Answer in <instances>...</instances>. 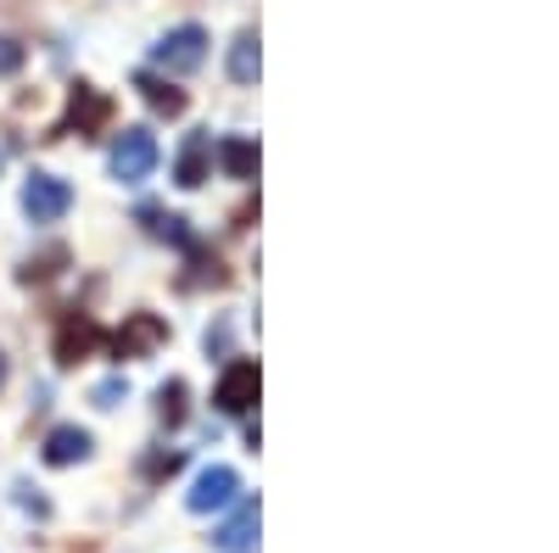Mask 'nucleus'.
<instances>
[{
	"label": "nucleus",
	"instance_id": "9b49d317",
	"mask_svg": "<svg viewBox=\"0 0 559 553\" xmlns=\"http://www.w3.org/2000/svg\"><path fill=\"white\" fill-rule=\"evenodd\" d=\"M213 157L224 163L229 179H252V173H258V141H247V134H224Z\"/></svg>",
	"mask_w": 559,
	"mask_h": 553
},
{
	"label": "nucleus",
	"instance_id": "f8f14e48",
	"mask_svg": "<svg viewBox=\"0 0 559 553\" xmlns=\"http://www.w3.org/2000/svg\"><path fill=\"white\" fill-rule=\"evenodd\" d=\"M134 89H140V96H146V107L163 112V118H179V112H185V89H174V84H163V79H152V73H140Z\"/></svg>",
	"mask_w": 559,
	"mask_h": 553
},
{
	"label": "nucleus",
	"instance_id": "aec40b11",
	"mask_svg": "<svg viewBox=\"0 0 559 553\" xmlns=\"http://www.w3.org/2000/svg\"><path fill=\"white\" fill-rule=\"evenodd\" d=\"M0 386H7V358H0Z\"/></svg>",
	"mask_w": 559,
	"mask_h": 553
},
{
	"label": "nucleus",
	"instance_id": "f03ea898",
	"mask_svg": "<svg viewBox=\"0 0 559 553\" xmlns=\"http://www.w3.org/2000/svg\"><path fill=\"white\" fill-rule=\"evenodd\" d=\"M152 62H157L163 73H197V68L207 62V28H197V23L168 28V34L152 45Z\"/></svg>",
	"mask_w": 559,
	"mask_h": 553
},
{
	"label": "nucleus",
	"instance_id": "423d86ee",
	"mask_svg": "<svg viewBox=\"0 0 559 553\" xmlns=\"http://www.w3.org/2000/svg\"><path fill=\"white\" fill-rule=\"evenodd\" d=\"M236 492H241V476L229 470V465H213V470H202L197 486H191V509H197V515H218V509H229V503H236Z\"/></svg>",
	"mask_w": 559,
	"mask_h": 553
},
{
	"label": "nucleus",
	"instance_id": "20e7f679",
	"mask_svg": "<svg viewBox=\"0 0 559 553\" xmlns=\"http://www.w3.org/2000/svg\"><path fill=\"white\" fill-rule=\"evenodd\" d=\"M213 402L224 408V413H247L252 402H258V363L252 358H236L218 375V386H213Z\"/></svg>",
	"mask_w": 559,
	"mask_h": 553
},
{
	"label": "nucleus",
	"instance_id": "1a4fd4ad",
	"mask_svg": "<svg viewBox=\"0 0 559 553\" xmlns=\"http://www.w3.org/2000/svg\"><path fill=\"white\" fill-rule=\"evenodd\" d=\"M79 458H90V431H79V425H57L51 436H45V465L68 470V465H79Z\"/></svg>",
	"mask_w": 559,
	"mask_h": 553
},
{
	"label": "nucleus",
	"instance_id": "a211bd4d",
	"mask_svg": "<svg viewBox=\"0 0 559 553\" xmlns=\"http://www.w3.org/2000/svg\"><path fill=\"white\" fill-rule=\"evenodd\" d=\"M179 465H185V453H157L152 465H146V476H174Z\"/></svg>",
	"mask_w": 559,
	"mask_h": 553
},
{
	"label": "nucleus",
	"instance_id": "6ab92c4d",
	"mask_svg": "<svg viewBox=\"0 0 559 553\" xmlns=\"http://www.w3.org/2000/svg\"><path fill=\"white\" fill-rule=\"evenodd\" d=\"M118 397H123V381H107V386H96V408H118Z\"/></svg>",
	"mask_w": 559,
	"mask_h": 553
},
{
	"label": "nucleus",
	"instance_id": "7ed1b4c3",
	"mask_svg": "<svg viewBox=\"0 0 559 553\" xmlns=\"http://www.w3.org/2000/svg\"><path fill=\"white\" fill-rule=\"evenodd\" d=\"M73 207V184L57 179V173H28L23 179V213L28 224H62Z\"/></svg>",
	"mask_w": 559,
	"mask_h": 553
},
{
	"label": "nucleus",
	"instance_id": "f3484780",
	"mask_svg": "<svg viewBox=\"0 0 559 553\" xmlns=\"http://www.w3.org/2000/svg\"><path fill=\"white\" fill-rule=\"evenodd\" d=\"M17 68H23V45L0 34V73H17Z\"/></svg>",
	"mask_w": 559,
	"mask_h": 553
},
{
	"label": "nucleus",
	"instance_id": "6e6552de",
	"mask_svg": "<svg viewBox=\"0 0 559 553\" xmlns=\"http://www.w3.org/2000/svg\"><path fill=\"white\" fill-rule=\"evenodd\" d=\"M112 118V101L102 96L96 84H79L73 96H68V123L62 129H79V134H96L102 123Z\"/></svg>",
	"mask_w": 559,
	"mask_h": 553
},
{
	"label": "nucleus",
	"instance_id": "9d476101",
	"mask_svg": "<svg viewBox=\"0 0 559 553\" xmlns=\"http://www.w3.org/2000/svg\"><path fill=\"white\" fill-rule=\"evenodd\" d=\"M207 157H213V141L207 134H191V141L179 146V163H174V179L185 184V191H197V184L207 179Z\"/></svg>",
	"mask_w": 559,
	"mask_h": 553
},
{
	"label": "nucleus",
	"instance_id": "f257e3e1",
	"mask_svg": "<svg viewBox=\"0 0 559 553\" xmlns=\"http://www.w3.org/2000/svg\"><path fill=\"white\" fill-rule=\"evenodd\" d=\"M107 168H112V179H118V184H140V179H152V168H157V134H152V129H123L118 141H112Z\"/></svg>",
	"mask_w": 559,
	"mask_h": 553
},
{
	"label": "nucleus",
	"instance_id": "ddd939ff",
	"mask_svg": "<svg viewBox=\"0 0 559 553\" xmlns=\"http://www.w3.org/2000/svg\"><path fill=\"white\" fill-rule=\"evenodd\" d=\"M252 537H258V503H241V515L229 520V526H224V531H218L213 542H218L224 553H241V548H247Z\"/></svg>",
	"mask_w": 559,
	"mask_h": 553
},
{
	"label": "nucleus",
	"instance_id": "2eb2a0df",
	"mask_svg": "<svg viewBox=\"0 0 559 553\" xmlns=\"http://www.w3.org/2000/svg\"><path fill=\"white\" fill-rule=\"evenodd\" d=\"M157 413H163V425H179L185 420V381H168L157 392Z\"/></svg>",
	"mask_w": 559,
	"mask_h": 553
},
{
	"label": "nucleus",
	"instance_id": "39448f33",
	"mask_svg": "<svg viewBox=\"0 0 559 553\" xmlns=\"http://www.w3.org/2000/svg\"><path fill=\"white\" fill-rule=\"evenodd\" d=\"M163 341H168V325H163L157 313H129L123 330L112 336V352H118V358H146V352H157Z\"/></svg>",
	"mask_w": 559,
	"mask_h": 553
},
{
	"label": "nucleus",
	"instance_id": "dca6fc26",
	"mask_svg": "<svg viewBox=\"0 0 559 553\" xmlns=\"http://www.w3.org/2000/svg\"><path fill=\"white\" fill-rule=\"evenodd\" d=\"M62 263H68V252H62V247H51V252H39V257H28V263H23V280H51V274H57Z\"/></svg>",
	"mask_w": 559,
	"mask_h": 553
},
{
	"label": "nucleus",
	"instance_id": "4468645a",
	"mask_svg": "<svg viewBox=\"0 0 559 553\" xmlns=\"http://www.w3.org/2000/svg\"><path fill=\"white\" fill-rule=\"evenodd\" d=\"M229 79H236V84L258 79V34H241L236 45H229Z\"/></svg>",
	"mask_w": 559,
	"mask_h": 553
},
{
	"label": "nucleus",
	"instance_id": "0eeeda50",
	"mask_svg": "<svg viewBox=\"0 0 559 553\" xmlns=\"http://www.w3.org/2000/svg\"><path fill=\"white\" fill-rule=\"evenodd\" d=\"M102 347V325L90 313H68L57 325V363H79Z\"/></svg>",
	"mask_w": 559,
	"mask_h": 553
}]
</instances>
